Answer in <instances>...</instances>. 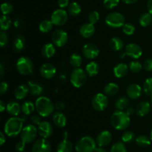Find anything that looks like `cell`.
<instances>
[{"mask_svg":"<svg viewBox=\"0 0 152 152\" xmlns=\"http://www.w3.org/2000/svg\"><path fill=\"white\" fill-rule=\"evenodd\" d=\"M134 25L131 23H125L123 26V32L127 36H132L135 32Z\"/></svg>","mask_w":152,"mask_h":152,"instance_id":"cell-44","label":"cell"},{"mask_svg":"<svg viewBox=\"0 0 152 152\" xmlns=\"http://www.w3.org/2000/svg\"><path fill=\"white\" fill-rule=\"evenodd\" d=\"M4 133H3L2 132H0V145H2L6 141L5 135H4Z\"/></svg>","mask_w":152,"mask_h":152,"instance_id":"cell-55","label":"cell"},{"mask_svg":"<svg viewBox=\"0 0 152 152\" xmlns=\"http://www.w3.org/2000/svg\"><path fill=\"white\" fill-rule=\"evenodd\" d=\"M38 133V129L35 125H28L22 129L20 133L21 140L25 142V143H31L36 140Z\"/></svg>","mask_w":152,"mask_h":152,"instance_id":"cell-8","label":"cell"},{"mask_svg":"<svg viewBox=\"0 0 152 152\" xmlns=\"http://www.w3.org/2000/svg\"><path fill=\"white\" fill-rule=\"evenodd\" d=\"M135 139V134L132 131H126L121 137L122 142L124 143H130Z\"/></svg>","mask_w":152,"mask_h":152,"instance_id":"cell-40","label":"cell"},{"mask_svg":"<svg viewBox=\"0 0 152 152\" xmlns=\"http://www.w3.org/2000/svg\"><path fill=\"white\" fill-rule=\"evenodd\" d=\"M150 104H151V106L152 107V96H151V99H150Z\"/></svg>","mask_w":152,"mask_h":152,"instance_id":"cell-62","label":"cell"},{"mask_svg":"<svg viewBox=\"0 0 152 152\" xmlns=\"http://www.w3.org/2000/svg\"><path fill=\"white\" fill-rule=\"evenodd\" d=\"M8 84L6 82H1V86H0V94H4L8 90Z\"/></svg>","mask_w":152,"mask_h":152,"instance_id":"cell-52","label":"cell"},{"mask_svg":"<svg viewBox=\"0 0 152 152\" xmlns=\"http://www.w3.org/2000/svg\"><path fill=\"white\" fill-rule=\"evenodd\" d=\"M51 145L45 138H41L36 141L32 147V152H50Z\"/></svg>","mask_w":152,"mask_h":152,"instance_id":"cell-14","label":"cell"},{"mask_svg":"<svg viewBox=\"0 0 152 152\" xmlns=\"http://www.w3.org/2000/svg\"><path fill=\"white\" fill-rule=\"evenodd\" d=\"M35 104H34L31 101H25V102L22 103V106H21L22 112L26 116L32 114L34 111V110H35Z\"/></svg>","mask_w":152,"mask_h":152,"instance_id":"cell-34","label":"cell"},{"mask_svg":"<svg viewBox=\"0 0 152 152\" xmlns=\"http://www.w3.org/2000/svg\"><path fill=\"white\" fill-rule=\"evenodd\" d=\"M6 106L7 105L4 104V102L3 101H0V111L3 112L4 111V109H6Z\"/></svg>","mask_w":152,"mask_h":152,"instance_id":"cell-58","label":"cell"},{"mask_svg":"<svg viewBox=\"0 0 152 152\" xmlns=\"http://www.w3.org/2000/svg\"><path fill=\"white\" fill-rule=\"evenodd\" d=\"M144 70L146 71H152V59H148L145 60L142 64Z\"/></svg>","mask_w":152,"mask_h":152,"instance_id":"cell-49","label":"cell"},{"mask_svg":"<svg viewBox=\"0 0 152 152\" xmlns=\"http://www.w3.org/2000/svg\"><path fill=\"white\" fill-rule=\"evenodd\" d=\"M150 138H151V142H152V129H151V135H150Z\"/></svg>","mask_w":152,"mask_h":152,"instance_id":"cell-63","label":"cell"},{"mask_svg":"<svg viewBox=\"0 0 152 152\" xmlns=\"http://www.w3.org/2000/svg\"><path fill=\"white\" fill-rule=\"evenodd\" d=\"M88 21L90 23L94 24L97 23L98 21L99 20V12H97L96 10H93V11L91 12L88 14Z\"/></svg>","mask_w":152,"mask_h":152,"instance_id":"cell-46","label":"cell"},{"mask_svg":"<svg viewBox=\"0 0 152 152\" xmlns=\"http://www.w3.org/2000/svg\"><path fill=\"white\" fill-rule=\"evenodd\" d=\"M38 134L42 138L50 137L53 132V129L52 125L49 122L43 121L38 126Z\"/></svg>","mask_w":152,"mask_h":152,"instance_id":"cell-17","label":"cell"},{"mask_svg":"<svg viewBox=\"0 0 152 152\" xmlns=\"http://www.w3.org/2000/svg\"><path fill=\"white\" fill-rule=\"evenodd\" d=\"M130 98L127 97V96H120V98L116 100L115 102V107L117 110L120 111H124V110L127 109L130 105Z\"/></svg>","mask_w":152,"mask_h":152,"instance_id":"cell-27","label":"cell"},{"mask_svg":"<svg viewBox=\"0 0 152 152\" xmlns=\"http://www.w3.org/2000/svg\"><path fill=\"white\" fill-rule=\"evenodd\" d=\"M119 3H120V0H104L103 5L106 9L111 10L117 7Z\"/></svg>","mask_w":152,"mask_h":152,"instance_id":"cell-47","label":"cell"},{"mask_svg":"<svg viewBox=\"0 0 152 152\" xmlns=\"http://www.w3.org/2000/svg\"><path fill=\"white\" fill-rule=\"evenodd\" d=\"M94 152H107L105 151V149H104L102 147H98V148H96V149H95Z\"/></svg>","mask_w":152,"mask_h":152,"instance_id":"cell-61","label":"cell"},{"mask_svg":"<svg viewBox=\"0 0 152 152\" xmlns=\"http://www.w3.org/2000/svg\"><path fill=\"white\" fill-rule=\"evenodd\" d=\"M95 33L94 25L90 23H85L80 27V34L83 38L88 39L91 38Z\"/></svg>","mask_w":152,"mask_h":152,"instance_id":"cell-19","label":"cell"},{"mask_svg":"<svg viewBox=\"0 0 152 152\" xmlns=\"http://www.w3.org/2000/svg\"><path fill=\"white\" fill-rule=\"evenodd\" d=\"M69 0H58V5L60 8H65L69 5Z\"/></svg>","mask_w":152,"mask_h":152,"instance_id":"cell-53","label":"cell"},{"mask_svg":"<svg viewBox=\"0 0 152 152\" xmlns=\"http://www.w3.org/2000/svg\"><path fill=\"white\" fill-rule=\"evenodd\" d=\"M30 91L28 85H20L14 91V96L16 99H23L28 96Z\"/></svg>","mask_w":152,"mask_h":152,"instance_id":"cell-23","label":"cell"},{"mask_svg":"<svg viewBox=\"0 0 152 152\" xmlns=\"http://www.w3.org/2000/svg\"><path fill=\"white\" fill-rule=\"evenodd\" d=\"M16 69L18 72L24 76L30 75L34 71L33 62L26 56H22L16 62Z\"/></svg>","mask_w":152,"mask_h":152,"instance_id":"cell-6","label":"cell"},{"mask_svg":"<svg viewBox=\"0 0 152 152\" xmlns=\"http://www.w3.org/2000/svg\"><path fill=\"white\" fill-rule=\"evenodd\" d=\"M25 39L24 37V36L22 35H17L16 37V38L14 39V41H13V49L16 52H19L22 51L25 48Z\"/></svg>","mask_w":152,"mask_h":152,"instance_id":"cell-26","label":"cell"},{"mask_svg":"<svg viewBox=\"0 0 152 152\" xmlns=\"http://www.w3.org/2000/svg\"><path fill=\"white\" fill-rule=\"evenodd\" d=\"M105 23L108 26L113 28H123L125 25V16L119 12H112L107 15L105 17Z\"/></svg>","mask_w":152,"mask_h":152,"instance_id":"cell-7","label":"cell"},{"mask_svg":"<svg viewBox=\"0 0 152 152\" xmlns=\"http://www.w3.org/2000/svg\"><path fill=\"white\" fill-rule=\"evenodd\" d=\"M151 107L150 102H147V101H142V102H140L137 105L135 113L139 117H145L150 112Z\"/></svg>","mask_w":152,"mask_h":152,"instance_id":"cell-20","label":"cell"},{"mask_svg":"<svg viewBox=\"0 0 152 152\" xmlns=\"http://www.w3.org/2000/svg\"><path fill=\"white\" fill-rule=\"evenodd\" d=\"M122 1L127 4H134L135 2H137V0H122Z\"/></svg>","mask_w":152,"mask_h":152,"instance_id":"cell-59","label":"cell"},{"mask_svg":"<svg viewBox=\"0 0 152 152\" xmlns=\"http://www.w3.org/2000/svg\"><path fill=\"white\" fill-rule=\"evenodd\" d=\"M111 152H127V149L123 142H117L111 146Z\"/></svg>","mask_w":152,"mask_h":152,"instance_id":"cell-43","label":"cell"},{"mask_svg":"<svg viewBox=\"0 0 152 152\" xmlns=\"http://www.w3.org/2000/svg\"><path fill=\"white\" fill-rule=\"evenodd\" d=\"M129 67L125 63H119L117 65H115L113 69V72H114V76L117 78H123L127 75L128 72H129Z\"/></svg>","mask_w":152,"mask_h":152,"instance_id":"cell-21","label":"cell"},{"mask_svg":"<svg viewBox=\"0 0 152 152\" xmlns=\"http://www.w3.org/2000/svg\"><path fill=\"white\" fill-rule=\"evenodd\" d=\"M56 53V48L53 43H47L42 48V54L47 59L53 57Z\"/></svg>","mask_w":152,"mask_h":152,"instance_id":"cell-25","label":"cell"},{"mask_svg":"<svg viewBox=\"0 0 152 152\" xmlns=\"http://www.w3.org/2000/svg\"><path fill=\"white\" fill-rule=\"evenodd\" d=\"M125 53L132 58L137 59L142 56V50L140 45L135 43H130L125 48Z\"/></svg>","mask_w":152,"mask_h":152,"instance_id":"cell-13","label":"cell"},{"mask_svg":"<svg viewBox=\"0 0 152 152\" xmlns=\"http://www.w3.org/2000/svg\"><path fill=\"white\" fill-rule=\"evenodd\" d=\"M36 111L42 117H47L51 115L54 111L55 105L49 98L42 96L37 98L35 102Z\"/></svg>","mask_w":152,"mask_h":152,"instance_id":"cell-3","label":"cell"},{"mask_svg":"<svg viewBox=\"0 0 152 152\" xmlns=\"http://www.w3.org/2000/svg\"><path fill=\"white\" fill-rule=\"evenodd\" d=\"M68 12L63 8L56 9L52 13L50 16V20L56 26H62L65 25L68 19Z\"/></svg>","mask_w":152,"mask_h":152,"instance_id":"cell-10","label":"cell"},{"mask_svg":"<svg viewBox=\"0 0 152 152\" xmlns=\"http://www.w3.org/2000/svg\"><path fill=\"white\" fill-rule=\"evenodd\" d=\"M126 113L129 116H132V115H133V114L135 113V110L133 108H132V107H129V108L126 109Z\"/></svg>","mask_w":152,"mask_h":152,"instance_id":"cell-56","label":"cell"},{"mask_svg":"<svg viewBox=\"0 0 152 152\" xmlns=\"http://www.w3.org/2000/svg\"><path fill=\"white\" fill-rule=\"evenodd\" d=\"M6 110H7V113L12 117H17L19 114L20 111H22L21 109V106L18 102H15V101H11L9 102L7 104L6 106Z\"/></svg>","mask_w":152,"mask_h":152,"instance_id":"cell-24","label":"cell"},{"mask_svg":"<svg viewBox=\"0 0 152 152\" xmlns=\"http://www.w3.org/2000/svg\"><path fill=\"white\" fill-rule=\"evenodd\" d=\"M73 144L68 140H65L61 141L57 145L56 151L57 152H72Z\"/></svg>","mask_w":152,"mask_h":152,"instance_id":"cell-30","label":"cell"},{"mask_svg":"<svg viewBox=\"0 0 152 152\" xmlns=\"http://www.w3.org/2000/svg\"><path fill=\"white\" fill-rule=\"evenodd\" d=\"M41 116L39 114H35V115L32 116L31 117V120L32 122V123L35 126H39L40 123H42V119Z\"/></svg>","mask_w":152,"mask_h":152,"instance_id":"cell-50","label":"cell"},{"mask_svg":"<svg viewBox=\"0 0 152 152\" xmlns=\"http://www.w3.org/2000/svg\"><path fill=\"white\" fill-rule=\"evenodd\" d=\"M24 152H26V151H24Z\"/></svg>","mask_w":152,"mask_h":152,"instance_id":"cell-64","label":"cell"},{"mask_svg":"<svg viewBox=\"0 0 152 152\" xmlns=\"http://www.w3.org/2000/svg\"><path fill=\"white\" fill-rule=\"evenodd\" d=\"M92 106L96 111H103L107 108L108 99L105 94L97 93L93 96L91 100Z\"/></svg>","mask_w":152,"mask_h":152,"instance_id":"cell-9","label":"cell"},{"mask_svg":"<svg viewBox=\"0 0 152 152\" xmlns=\"http://www.w3.org/2000/svg\"><path fill=\"white\" fill-rule=\"evenodd\" d=\"M111 124L114 129L118 131H123L127 129L131 123L130 116L123 111H114L111 117Z\"/></svg>","mask_w":152,"mask_h":152,"instance_id":"cell-2","label":"cell"},{"mask_svg":"<svg viewBox=\"0 0 152 152\" xmlns=\"http://www.w3.org/2000/svg\"><path fill=\"white\" fill-rule=\"evenodd\" d=\"M13 10V7L10 3L4 2L1 5V10L3 15H8L12 13Z\"/></svg>","mask_w":152,"mask_h":152,"instance_id":"cell-45","label":"cell"},{"mask_svg":"<svg viewBox=\"0 0 152 152\" xmlns=\"http://www.w3.org/2000/svg\"><path fill=\"white\" fill-rule=\"evenodd\" d=\"M96 148V142L93 137L86 136L82 137L75 145L77 152H94Z\"/></svg>","mask_w":152,"mask_h":152,"instance_id":"cell-4","label":"cell"},{"mask_svg":"<svg viewBox=\"0 0 152 152\" xmlns=\"http://www.w3.org/2000/svg\"><path fill=\"white\" fill-rule=\"evenodd\" d=\"M142 89L140 85L136 83H132L129 85L126 88V94L128 97L132 99H137L142 95Z\"/></svg>","mask_w":152,"mask_h":152,"instance_id":"cell-18","label":"cell"},{"mask_svg":"<svg viewBox=\"0 0 152 152\" xmlns=\"http://www.w3.org/2000/svg\"><path fill=\"white\" fill-rule=\"evenodd\" d=\"M82 11V7L77 2H71L68 6V13L71 16H77L80 14Z\"/></svg>","mask_w":152,"mask_h":152,"instance_id":"cell-33","label":"cell"},{"mask_svg":"<svg viewBox=\"0 0 152 152\" xmlns=\"http://www.w3.org/2000/svg\"><path fill=\"white\" fill-rule=\"evenodd\" d=\"M147 9L148 10V13L152 15V0H148L147 3Z\"/></svg>","mask_w":152,"mask_h":152,"instance_id":"cell-57","label":"cell"},{"mask_svg":"<svg viewBox=\"0 0 152 152\" xmlns=\"http://www.w3.org/2000/svg\"><path fill=\"white\" fill-rule=\"evenodd\" d=\"M86 71L89 77H95L99 72V65L96 62H91L86 65Z\"/></svg>","mask_w":152,"mask_h":152,"instance_id":"cell-28","label":"cell"},{"mask_svg":"<svg viewBox=\"0 0 152 152\" xmlns=\"http://www.w3.org/2000/svg\"><path fill=\"white\" fill-rule=\"evenodd\" d=\"M4 67H3L2 64L0 65V76H1V78H2L3 76H4Z\"/></svg>","mask_w":152,"mask_h":152,"instance_id":"cell-60","label":"cell"},{"mask_svg":"<svg viewBox=\"0 0 152 152\" xmlns=\"http://www.w3.org/2000/svg\"><path fill=\"white\" fill-rule=\"evenodd\" d=\"M82 63H83V58L80 54L76 53L71 54V57H70V64L71 65V66L75 68H80Z\"/></svg>","mask_w":152,"mask_h":152,"instance_id":"cell-38","label":"cell"},{"mask_svg":"<svg viewBox=\"0 0 152 152\" xmlns=\"http://www.w3.org/2000/svg\"><path fill=\"white\" fill-rule=\"evenodd\" d=\"M135 142H136L137 145L140 147H142V148H145V147L151 145V138L145 136V135H140L137 137L135 139Z\"/></svg>","mask_w":152,"mask_h":152,"instance_id":"cell-36","label":"cell"},{"mask_svg":"<svg viewBox=\"0 0 152 152\" xmlns=\"http://www.w3.org/2000/svg\"><path fill=\"white\" fill-rule=\"evenodd\" d=\"M143 91L147 96H152V77L145 80L143 84Z\"/></svg>","mask_w":152,"mask_h":152,"instance_id":"cell-41","label":"cell"},{"mask_svg":"<svg viewBox=\"0 0 152 152\" xmlns=\"http://www.w3.org/2000/svg\"><path fill=\"white\" fill-rule=\"evenodd\" d=\"M53 122L57 127L64 128L67 124L66 116L61 111H56L53 114Z\"/></svg>","mask_w":152,"mask_h":152,"instance_id":"cell-22","label":"cell"},{"mask_svg":"<svg viewBox=\"0 0 152 152\" xmlns=\"http://www.w3.org/2000/svg\"><path fill=\"white\" fill-rule=\"evenodd\" d=\"M26 118L12 117L7 120L4 126V132L7 136L13 137L21 133L23 129V123Z\"/></svg>","mask_w":152,"mask_h":152,"instance_id":"cell-1","label":"cell"},{"mask_svg":"<svg viewBox=\"0 0 152 152\" xmlns=\"http://www.w3.org/2000/svg\"><path fill=\"white\" fill-rule=\"evenodd\" d=\"M140 25L142 27H148L152 23V15L150 13H144L139 18Z\"/></svg>","mask_w":152,"mask_h":152,"instance_id":"cell-35","label":"cell"},{"mask_svg":"<svg viewBox=\"0 0 152 152\" xmlns=\"http://www.w3.org/2000/svg\"><path fill=\"white\" fill-rule=\"evenodd\" d=\"M39 72L43 78L50 80V79L53 78L56 74V68L53 64L45 63L40 68Z\"/></svg>","mask_w":152,"mask_h":152,"instance_id":"cell-15","label":"cell"},{"mask_svg":"<svg viewBox=\"0 0 152 152\" xmlns=\"http://www.w3.org/2000/svg\"><path fill=\"white\" fill-rule=\"evenodd\" d=\"M129 70H131V71L133 73H139L142 71V64L140 63L138 61H132V62H130L129 65Z\"/></svg>","mask_w":152,"mask_h":152,"instance_id":"cell-42","label":"cell"},{"mask_svg":"<svg viewBox=\"0 0 152 152\" xmlns=\"http://www.w3.org/2000/svg\"><path fill=\"white\" fill-rule=\"evenodd\" d=\"M110 48L114 51H120L124 47V42L119 37H113L109 42Z\"/></svg>","mask_w":152,"mask_h":152,"instance_id":"cell-29","label":"cell"},{"mask_svg":"<svg viewBox=\"0 0 152 152\" xmlns=\"http://www.w3.org/2000/svg\"><path fill=\"white\" fill-rule=\"evenodd\" d=\"M28 86L29 87L30 92L33 96H40L43 92V88L38 83H34L33 81H29Z\"/></svg>","mask_w":152,"mask_h":152,"instance_id":"cell-31","label":"cell"},{"mask_svg":"<svg viewBox=\"0 0 152 152\" xmlns=\"http://www.w3.org/2000/svg\"><path fill=\"white\" fill-rule=\"evenodd\" d=\"M119 90H120V88L118 85L114 83H110L104 88V93L107 96H114L118 93Z\"/></svg>","mask_w":152,"mask_h":152,"instance_id":"cell-32","label":"cell"},{"mask_svg":"<svg viewBox=\"0 0 152 152\" xmlns=\"http://www.w3.org/2000/svg\"><path fill=\"white\" fill-rule=\"evenodd\" d=\"M55 108H56V110H57V111H62V110L65 108V105L63 103V102H56V104L55 105Z\"/></svg>","mask_w":152,"mask_h":152,"instance_id":"cell-54","label":"cell"},{"mask_svg":"<svg viewBox=\"0 0 152 152\" xmlns=\"http://www.w3.org/2000/svg\"><path fill=\"white\" fill-rule=\"evenodd\" d=\"M9 40V37L6 31H1L0 33V45L1 48H4L7 44Z\"/></svg>","mask_w":152,"mask_h":152,"instance_id":"cell-48","label":"cell"},{"mask_svg":"<svg viewBox=\"0 0 152 152\" xmlns=\"http://www.w3.org/2000/svg\"><path fill=\"white\" fill-rule=\"evenodd\" d=\"M52 42L53 45L56 47L62 48L66 45L68 40V36L67 32H65L64 30L58 29L56 30L53 33L51 37Z\"/></svg>","mask_w":152,"mask_h":152,"instance_id":"cell-11","label":"cell"},{"mask_svg":"<svg viewBox=\"0 0 152 152\" xmlns=\"http://www.w3.org/2000/svg\"><path fill=\"white\" fill-rule=\"evenodd\" d=\"M87 73L84 70L80 68H77L71 74V83L74 87L80 88L83 87L87 80Z\"/></svg>","mask_w":152,"mask_h":152,"instance_id":"cell-5","label":"cell"},{"mask_svg":"<svg viewBox=\"0 0 152 152\" xmlns=\"http://www.w3.org/2000/svg\"><path fill=\"white\" fill-rule=\"evenodd\" d=\"M0 23H1V31H6L11 27L12 22L11 19L7 15H2L0 19Z\"/></svg>","mask_w":152,"mask_h":152,"instance_id":"cell-39","label":"cell"},{"mask_svg":"<svg viewBox=\"0 0 152 152\" xmlns=\"http://www.w3.org/2000/svg\"><path fill=\"white\" fill-rule=\"evenodd\" d=\"M83 56L88 59H94L99 54V49L93 43H87L83 48Z\"/></svg>","mask_w":152,"mask_h":152,"instance_id":"cell-12","label":"cell"},{"mask_svg":"<svg viewBox=\"0 0 152 152\" xmlns=\"http://www.w3.org/2000/svg\"><path fill=\"white\" fill-rule=\"evenodd\" d=\"M53 25H54L51 20L45 19L40 22L39 25V29L42 33H48L49 31H51Z\"/></svg>","mask_w":152,"mask_h":152,"instance_id":"cell-37","label":"cell"},{"mask_svg":"<svg viewBox=\"0 0 152 152\" xmlns=\"http://www.w3.org/2000/svg\"><path fill=\"white\" fill-rule=\"evenodd\" d=\"M25 142H23L22 140H21L20 142H17L16 144V146H15V148H16V151L19 152H23L25 148Z\"/></svg>","mask_w":152,"mask_h":152,"instance_id":"cell-51","label":"cell"},{"mask_svg":"<svg viewBox=\"0 0 152 152\" xmlns=\"http://www.w3.org/2000/svg\"><path fill=\"white\" fill-rule=\"evenodd\" d=\"M112 141V134L109 131H102L97 135L96 144L99 147H105L109 145Z\"/></svg>","mask_w":152,"mask_h":152,"instance_id":"cell-16","label":"cell"}]
</instances>
